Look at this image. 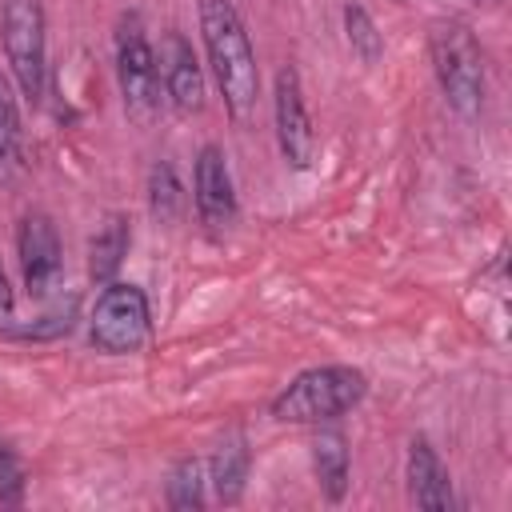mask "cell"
<instances>
[{"label": "cell", "instance_id": "7c38bea8", "mask_svg": "<svg viewBox=\"0 0 512 512\" xmlns=\"http://www.w3.org/2000/svg\"><path fill=\"white\" fill-rule=\"evenodd\" d=\"M248 464H252V452H248L244 432H228V436L216 444L212 460H208V480H212L220 504H228V508L240 504L244 484H248Z\"/></svg>", "mask_w": 512, "mask_h": 512}, {"label": "cell", "instance_id": "5bb4252c", "mask_svg": "<svg viewBox=\"0 0 512 512\" xmlns=\"http://www.w3.org/2000/svg\"><path fill=\"white\" fill-rule=\"evenodd\" d=\"M128 244H132L128 216L112 212V216L96 228V236H92V244H88V276H92L96 288H104V284L116 280V272H120V264H124V256H128Z\"/></svg>", "mask_w": 512, "mask_h": 512}, {"label": "cell", "instance_id": "8992f818", "mask_svg": "<svg viewBox=\"0 0 512 512\" xmlns=\"http://www.w3.org/2000/svg\"><path fill=\"white\" fill-rule=\"evenodd\" d=\"M116 84L132 120H152L160 112V68L140 12L116 20Z\"/></svg>", "mask_w": 512, "mask_h": 512}, {"label": "cell", "instance_id": "ffe728a7", "mask_svg": "<svg viewBox=\"0 0 512 512\" xmlns=\"http://www.w3.org/2000/svg\"><path fill=\"white\" fill-rule=\"evenodd\" d=\"M24 496V468H20V456L0 444V504H20Z\"/></svg>", "mask_w": 512, "mask_h": 512}, {"label": "cell", "instance_id": "d6986e66", "mask_svg": "<svg viewBox=\"0 0 512 512\" xmlns=\"http://www.w3.org/2000/svg\"><path fill=\"white\" fill-rule=\"evenodd\" d=\"M72 320H76V296H68V304L48 308V312L40 316V324H32V328H12V332H16V336H60V332L72 328Z\"/></svg>", "mask_w": 512, "mask_h": 512}, {"label": "cell", "instance_id": "7402d4cb", "mask_svg": "<svg viewBox=\"0 0 512 512\" xmlns=\"http://www.w3.org/2000/svg\"><path fill=\"white\" fill-rule=\"evenodd\" d=\"M472 4H476V8H496L500 0H472Z\"/></svg>", "mask_w": 512, "mask_h": 512}, {"label": "cell", "instance_id": "ac0fdd59", "mask_svg": "<svg viewBox=\"0 0 512 512\" xmlns=\"http://www.w3.org/2000/svg\"><path fill=\"white\" fill-rule=\"evenodd\" d=\"M204 484H208L204 464L192 460V456L180 460V464L172 468L168 484H164V500H168V508H204Z\"/></svg>", "mask_w": 512, "mask_h": 512}, {"label": "cell", "instance_id": "e0dca14e", "mask_svg": "<svg viewBox=\"0 0 512 512\" xmlns=\"http://www.w3.org/2000/svg\"><path fill=\"white\" fill-rule=\"evenodd\" d=\"M344 36H348L352 56H360L364 64H376V60L384 56V36H380L376 20L368 16V8L344 4Z\"/></svg>", "mask_w": 512, "mask_h": 512}, {"label": "cell", "instance_id": "52a82bcc", "mask_svg": "<svg viewBox=\"0 0 512 512\" xmlns=\"http://www.w3.org/2000/svg\"><path fill=\"white\" fill-rule=\"evenodd\" d=\"M272 116H276V144L288 168L308 172L316 160V132H312V116L304 104V88H300V72L292 64H284L272 80Z\"/></svg>", "mask_w": 512, "mask_h": 512}, {"label": "cell", "instance_id": "30bf717a", "mask_svg": "<svg viewBox=\"0 0 512 512\" xmlns=\"http://www.w3.org/2000/svg\"><path fill=\"white\" fill-rule=\"evenodd\" d=\"M156 68H160V88L164 96L172 100L176 112L192 116L204 108V68L192 52V44L172 28L164 32L160 40V52H156Z\"/></svg>", "mask_w": 512, "mask_h": 512}, {"label": "cell", "instance_id": "2e32d148", "mask_svg": "<svg viewBox=\"0 0 512 512\" xmlns=\"http://www.w3.org/2000/svg\"><path fill=\"white\" fill-rule=\"evenodd\" d=\"M184 208V188H180V176L168 160H156L152 172H148V212L156 224H172Z\"/></svg>", "mask_w": 512, "mask_h": 512}, {"label": "cell", "instance_id": "9a60e30c", "mask_svg": "<svg viewBox=\"0 0 512 512\" xmlns=\"http://www.w3.org/2000/svg\"><path fill=\"white\" fill-rule=\"evenodd\" d=\"M16 84L8 72H0V184L16 176L20 168V104H16Z\"/></svg>", "mask_w": 512, "mask_h": 512}, {"label": "cell", "instance_id": "3957f363", "mask_svg": "<svg viewBox=\"0 0 512 512\" xmlns=\"http://www.w3.org/2000/svg\"><path fill=\"white\" fill-rule=\"evenodd\" d=\"M428 56L444 100L460 116H476L484 104V52L476 32L464 20L444 16L428 28Z\"/></svg>", "mask_w": 512, "mask_h": 512}, {"label": "cell", "instance_id": "277c9868", "mask_svg": "<svg viewBox=\"0 0 512 512\" xmlns=\"http://www.w3.org/2000/svg\"><path fill=\"white\" fill-rule=\"evenodd\" d=\"M0 48L8 76L28 104L44 100L48 84V24L40 0H4L0 4Z\"/></svg>", "mask_w": 512, "mask_h": 512}, {"label": "cell", "instance_id": "9c48e42d", "mask_svg": "<svg viewBox=\"0 0 512 512\" xmlns=\"http://www.w3.org/2000/svg\"><path fill=\"white\" fill-rule=\"evenodd\" d=\"M192 204L208 232H224L236 220V184L220 144H204L192 168Z\"/></svg>", "mask_w": 512, "mask_h": 512}, {"label": "cell", "instance_id": "6da1fadb", "mask_svg": "<svg viewBox=\"0 0 512 512\" xmlns=\"http://www.w3.org/2000/svg\"><path fill=\"white\" fill-rule=\"evenodd\" d=\"M196 16H200L204 56L224 96V108L232 112V120H248L260 100V64L244 32V20L232 0H200Z\"/></svg>", "mask_w": 512, "mask_h": 512}, {"label": "cell", "instance_id": "44dd1931", "mask_svg": "<svg viewBox=\"0 0 512 512\" xmlns=\"http://www.w3.org/2000/svg\"><path fill=\"white\" fill-rule=\"evenodd\" d=\"M12 320V284H8V272L0 264V328H8Z\"/></svg>", "mask_w": 512, "mask_h": 512}, {"label": "cell", "instance_id": "5b68a950", "mask_svg": "<svg viewBox=\"0 0 512 512\" xmlns=\"http://www.w3.org/2000/svg\"><path fill=\"white\" fill-rule=\"evenodd\" d=\"M152 336V308L140 284L112 280L100 288L92 312H88V340L104 356H128L140 352Z\"/></svg>", "mask_w": 512, "mask_h": 512}, {"label": "cell", "instance_id": "8fae6325", "mask_svg": "<svg viewBox=\"0 0 512 512\" xmlns=\"http://www.w3.org/2000/svg\"><path fill=\"white\" fill-rule=\"evenodd\" d=\"M404 480H408V500H412L416 508H428V512H448V508H456L448 468H444V460H440V452L432 448L428 436H412V440H408Z\"/></svg>", "mask_w": 512, "mask_h": 512}, {"label": "cell", "instance_id": "7a4b0ae2", "mask_svg": "<svg viewBox=\"0 0 512 512\" xmlns=\"http://www.w3.org/2000/svg\"><path fill=\"white\" fill-rule=\"evenodd\" d=\"M368 396V376L352 364H316L292 376V384L272 400V420L280 424H328L352 412Z\"/></svg>", "mask_w": 512, "mask_h": 512}, {"label": "cell", "instance_id": "ba28073f", "mask_svg": "<svg viewBox=\"0 0 512 512\" xmlns=\"http://www.w3.org/2000/svg\"><path fill=\"white\" fill-rule=\"evenodd\" d=\"M16 256H20V276H24V292L28 296H48V288L60 276L64 264V248H60V232L52 224L48 212H24L20 228H16Z\"/></svg>", "mask_w": 512, "mask_h": 512}, {"label": "cell", "instance_id": "4fadbf2b", "mask_svg": "<svg viewBox=\"0 0 512 512\" xmlns=\"http://www.w3.org/2000/svg\"><path fill=\"white\" fill-rule=\"evenodd\" d=\"M312 472L328 504H340L348 496V440L340 428H324L312 440Z\"/></svg>", "mask_w": 512, "mask_h": 512}]
</instances>
